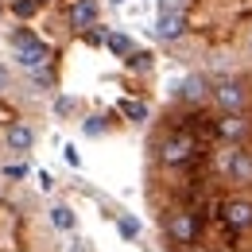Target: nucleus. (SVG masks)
I'll return each instance as SVG.
<instances>
[{"label":"nucleus","mask_w":252,"mask_h":252,"mask_svg":"<svg viewBox=\"0 0 252 252\" xmlns=\"http://www.w3.org/2000/svg\"><path fill=\"white\" fill-rule=\"evenodd\" d=\"M183 32H187V16H183V12H159V20H156L159 39L175 43V39H183Z\"/></svg>","instance_id":"9"},{"label":"nucleus","mask_w":252,"mask_h":252,"mask_svg":"<svg viewBox=\"0 0 252 252\" xmlns=\"http://www.w3.org/2000/svg\"><path fill=\"white\" fill-rule=\"evenodd\" d=\"M221 221L237 233H249L252 229V198H229L221 206Z\"/></svg>","instance_id":"7"},{"label":"nucleus","mask_w":252,"mask_h":252,"mask_svg":"<svg viewBox=\"0 0 252 252\" xmlns=\"http://www.w3.org/2000/svg\"><path fill=\"white\" fill-rule=\"evenodd\" d=\"M245 55L252 59V28H249V35H245Z\"/></svg>","instance_id":"24"},{"label":"nucleus","mask_w":252,"mask_h":252,"mask_svg":"<svg viewBox=\"0 0 252 252\" xmlns=\"http://www.w3.org/2000/svg\"><path fill=\"white\" fill-rule=\"evenodd\" d=\"M218 167L229 175V183H241V187H252V152L245 144H229L221 152Z\"/></svg>","instance_id":"2"},{"label":"nucleus","mask_w":252,"mask_h":252,"mask_svg":"<svg viewBox=\"0 0 252 252\" xmlns=\"http://www.w3.org/2000/svg\"><path fill=\"white\" fill-rule=\"evenodd\" d=\"M55 113H59V117H70V113H74V97H59V101H55Z\"/></svg>","instance_id":"17"},{"label":"nucleus","mask_w":252,"mask_h":252,"mask_svg":"<svg viewBox=\"0 0 252 252\" xmlns=\"http://www.w3.org/2000/svg\"><path fill=\"white\" fill-rule=\"evenodd\" d=\"M47 59H51V47L39 43V39H28V43L16 47V66H24V70H32V74H35V70H43Z\"/></svg>","instance_id":"8"},{"label":"nucleus","mask_w":252,"mask_h":252,"mask_svg":"<svg viewBox=\"0 0 252 252\" xmlns=\"http://www.w3.org/2000/svg\"><path fill=\"white\" fill-rule=\"evenodd\" d=\"M39 4H47V0H39Z\"/></svg>","instance_id":"25"},{"label":"nucleus","mask_w":252,"mask_h":252,"mask_svg":"<svg viewBox=\"0 0 252 252\" xmlns=\"http://www.w3.org/2000/svg\"><path fill=\"white\" fill-rule=\"evenodd\" d=\"M51 225L63 229V233H74V229H78V218H74L70 206H55V210H51Z\"/></svg>","instance_id":"12"},{"label":"nucleus","mask_w":252,"mask_h":252,"mask_svg":"<svg viewBox=\"0 0 252 252\" xmlns=\"http://www.w3.org/2000/svg\"><path fill=\"white\" fill-rule=\"evenodd\" d=\"M210 94H214V82H210L206 74H190V78H183V86H179V101H183V105H190V109L206 105V101H210Z\"/></svg>","instance_id":"6"},{"label":"nucleus","mask_w":252,"mask_h":252,"mask_svg":"<svg viewBox=\"0 0 252 252\" xmlns=\"http://www.w3.org/2000/svg\"><path fill=\"white\" fill-rule=\"evenodd\" d=\"M121 109H125V117H132V121H148V105L144 101H125Z\"/></svg>","instance_id":"15"},{"label":"nucleus","mask_w":252,"mask_h":252,"mask_svg":"<svg viewBox=\"0 0 252 252\" xmlns=\"http://www.w3.org/2000/svg\"><path fill=\"white\" fill-rule=\"evenodd\" d=\"M187 0H159V12H183Z\"/></svg>","instance_id":"19"},{"label":"nucleus","mask_w":252,"mask_h":252,"mask_svg":"<svg viewBox=\"0 0 252 252\" xmlns=\"http://www.w3.org/2000/svg\"><path fill=\"white\" fill-rule=\"evenodd\" d=\"M214 132L225 144H245L252 136V121H249V113H221L214 121Z\"/></svg>","instance_id":"3"},{"label":"nucleus","mask_w":252,"mask_h":252,"mask_svg":"<svg viewBox=\"0 0 252 252\" xmlns=\"http://www.w3.org/2000/svg\"><path fill=\"white\" fill-rule=\"evenodd\" d=\"M12 90V74H8V66L0 63V94H8Z\"/></svg>","instance_id":"20"},{"label":"nucleus","mask_w":252,"mask_h":252,"mask_svg":"<svg viewBox=\"0 0 252 252\" xmlns=\"http://www.w3.org/2000/svg\"><path fill=\"white\" fill-rule=\"evenodd\" d=\"M35 4H39V0H20V4H16V12H20V16H32Z\"/></svg>","instance_id":"21"},{"label":"nucleus","mask_w":252,"mask_h":252,"mask_svg":"<svg viewBox=\"0 0 252 252\" xmlns=\"http://www.w3.org/2000/svg\"><path fill=\"white\" fill-rule=\"evenodd\" d=\"M63 156H66V163H70V167H82V156H78V148H74V144H66Z\"/></svg>","instance_id":"18"},{"label":"nucleus","mask_w":252,"mask_h":252,"mask_svg":"<svg viewBox=\"0 0 252 252\" xmlns=\"http://www.w3.org/2000/svg\"><path fill=\"white\" fill-rule=\"evenodd\" d=\"M190 156H194V140H190L187 132L167 136V140H163V148H159V159H163L167 167H183Z\"/></svg>","instance_id":"5"},{"label":"nucleus","mask_w":252,"mask_h":252,"mask_svg":"<svg viewBox=\"0 0 252 252\" xmlns=\"http://www.w3.org/2000/svg\"><path fill=\"white\" fill-rule=\"evenodd\" d=\"M70 24L74 28H97V0H74Z\"/></svg>","instance_id":"11"},{"label":"nucleus","mask_w":252,"mask_h":252,"mask_svg":"<svg viewBox=\"0 0 252 252\" xmlns=\"http://www.w3.org/2000/svg\"><path fill=\"white\" fill-rule=\"evenodd\" d=\"M55 187V179H51V175H47V171H39V190H43V194H47V190Z\"/></svg>","instance_id":"23"},{"label":"nucleus","mask_w":252,"mask_h":252,"mask_svg":"<svg viewBox=\"0 0 252 252\" xmlns=\"http://www.w3.org/2000/svg\"><path fill=\"white\" fill-rule=\"evenodd\" d=\"M210 101L218 105L221 113H245V109H249V86H245L241 78H218Z\"/></svg>","instance_id":"1"},{"label":"nucleus","mask_w":252,"mask_h":252,"mask_svg":"<svg viewBox=\"0 0 252 252\" xmlns=\"http://www.w3.org/2000/svg\"><path fill=\"white\" fill-rule=\"evenodd\" d=\"M163 229H167V237H171L175 245H194V237H198V214L175 210L171 218L163 221Z\"/></svg>","instance_id":"4"},{"label":"nucleus","mask_w":252,"mask_h":252,"mask_svg":"<svg viewBox=\"0 0 252 252\" xmlns=\"http://www.w3.org/2000/svg\"><path fill=\"white\" fill-rule=\"evenodd\" d=\"M4 175H8V179H24V175H28V167H24V163H16V167H8Z\"/></svg>","instance_id":"22"},{"label":"nucleus","mask_w":252,"mask_h":252,"mask_svg":"<svg viewBox=\"0 0 252 252\" xmlns=\"http://www.w3.org/2000/svg\"><path fill=\"white\" fill-rule=\"evenodd\" d=\"M4 140H8V152L24 156V152H32V148H35V128H28V125H12Z\"/></svg>","instance_id":"10"},{"label":"nucleus","mask_w":252,"mask_h":252,"mask_svg":"<svg viewBox=\"0 0 252 252\" xmlns=\"http://www.w3.org/2000/svg\"><path fill=\"white\" fill-rule=\"evenodd\" d=\"M105 47L113 51V55H121V59H128V55H136V47H132V39L121 32H113V35H105Z\"/></svg>","instance_id":"13"},{"label":"nucleus","mask_w":252,"mask_h":252,"mask_svg":"<svg viewBox=\"0 0 252 252\" xmlns=\"http://www.w3.org/2000/svg\"><path fill=\"white\" fill-rule=\"evenodd\" d=\"M117 229H121V237H128V241L140 237V221L132 218V214H121V218H117Z\"/></svg>","instance_id":"14"},{"label":"nucleus","mask_w":252,"mask_h":252,"mask_svg":"<svg viewBox=\"0 0 252 252\" xmlns=\"http://www.w3.org/2000/svg\"><path fill=\"white\" fill-rule=\"evenodd\" d=\"M82 132H86L90 140H97V136H105V121H101V117H86V125H82Z\"/></svg>","instance_id":"16"}]
</instances>
